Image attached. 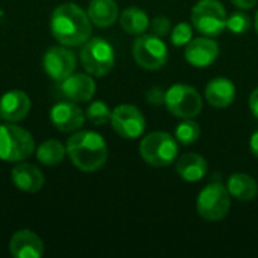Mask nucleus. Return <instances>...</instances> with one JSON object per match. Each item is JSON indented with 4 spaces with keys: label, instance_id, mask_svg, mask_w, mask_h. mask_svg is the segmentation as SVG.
I'll return each mask as SVG.
<instances>
[{
    "label": "nucleus",
    "instance_id": "obj_1",
    "mask_svg": "<svg viewBox=\"0 0 258 258\" xmlns=\"http://www.w3.org/2000/svg\"><path fill=\"white\" fill-rule=\"evenodd\" d=\"M53 36L67 47L83 45L92 35V23L88 14L76 3L59 5L50 17Z\"/></svg>",
    "mask_w": 258,
    "mask_h": 258
},
{
    "label": "nucleus",
    "instance_id": "obj_2",
    "mask_svg": "<svg viewBox=\"0 0 258 258\" xmlns=\"http://www.w3.org/2000/svg\"><path fill=\"white\" fill-rule=\"evenodd\" d=\"M67 154L73 165L83 172H95L107 160V144L100 133L82 130L67 141Z\"/></svg>",
    "mask_w": 258,
    "mask_h": 258
},
{
    "label": "nucleus",
    "instance_id": "obj_3",
    "mask_svg": "<svg viewBox=\"0 0 258 258\" xmlns=\"http://www.w3.org/2000/svg\"><path fill=\"white\" fill-rule=\"evenodd\" d=\"M35 151L32 135L15 122L0 124V159L3 162H23Z\"/></svg>",
    "mask_w": 258,
    "mask_h": 258
},
{
    "label": "nucleus",
    "instance_id": "obj_4",
    "mask_svg": "<svg viewBox=\"0 0 258 258\" xmlns=\"http://www.w3.org/2000/svg\"><path fill=\"white\" fill-rule=\"evenodd\" d=\"M139 153L145 163L154 168H165L175 162L178 144L175 136L166 132H153L141 141Z\"/></svg>",
    "mask_w": 258,
    "mask_h": 258
},
{
    "label": "nucleus",
    "instance_id": "obj_5",
    "mask_svg": "<svg viewBox=\"0 0 258 258\" xmlns=\"http://www.w3.org/2000/svg\"><path fill=\"white\" fill-rule=\"evenodd\" d=\"M231 207V195L222 183H210L197 197V213L207 222L222 221Z\"/></svg>",
    "mask_w": 258,
    "mask_h": 258
},
{
    "label": "nucleus",
    "instance_id": "obj_6",
    "mask_svg": "<svg viewBox=\"0 0 258 258\" xmlns=\"http://www.w3.org/2000/svg\"><path fill=\"white\" fill-rule=\"evenodd\" d=\"M80 62L88 74L103 77L115 65V50L104 38H89L80 50Z\"/></svg>",
    "mask_w": 258,
    "mask_h": 258
},
{
    "label": "nucleus",
    "instance_id": "obj_7",
    "mask_svg": "<svg viewBox=\"0 0 258 258\" xmlns=\"http://www.w3.org/2000/svg\"><path fill=\"white\" fill-rule=\"evenodd\" d=\"M192 26L204 36H219L227 29V11L218 0H200L190 12Z\"/></svg>",
    "mask_w": 258,
    "mask_h": 258
},
{
    "label": "nucleus",
    "instance_id": "obj_8",
    "mask_svg": "<svg viewBox=\"0 0 258 258\" xmlns=\"http://www.w3.org/2000/svg\"><path fill=\"white\" fill-rule=\"evenodd\" d=\"M165 106L177 118H195L203 110V100L200 92L184 83L172 85L165 92Z\"/></svg>",
    "mask_w": 258,
    "mask_h": 258
},
{
    "label": "nucleus",
    "instance_id": "obj_9",
    "mask_svg": "<svg viewBox=\"0 0 258 258\" xmlns=\"http://www.w3.org/2000/svg\"><path fill=\"white\" fill-rule=\"evenodd\" d=\"M133 57L136 63L148 71L160 70L168 62V47L160 36L153 35H139L132 47Z\"/></svg>",
    "mask_w": 258,
    "mask_h": 258
},
{
    "label": "nucleus",
    "instance_id": "obj_10",
    "mask_svg": "<svg viewBox=\"0 0 258 258\" xmlns=\"http://www.w3.org/2000/svg\"><path fill=\"white\" fill-rule=\"evenodd\" d=\"M112 128L122 139H138L144 135L147 121L144 113L133 104H119L112 110Z\"/></svg>",
    "mask_w": 258,
    "mask_h": 258
},
{
    "label": "nucleus",
    "instance_id": "obj_11",
    "mask_svg": "<svg viewBox=\"0 0 258 258\" xmlns=\"http://www.w3.org/2000/svg\"><path fill=\"white\" fill-rule=\"evenodd\" d=\"M76 62L77 60L74 53L70 48H67V45L50 47L42 57L44 71L48 74V77H51L59 83L74 73Z\"/></svg>",
    "mask_w": 258,
    "mask_h": 258
},
{
    "label": "nucleus",
    "instance_id": "obj_12",
    "mask_svg": "<svg viewBox=\"0 0 258 258\" xmlns=\"http://www.w3.org/2000/svg\"><path fill=\"white\" fill-rule=\"evenodd\" d=\"M50 121L59 132H77L85 124V113L74 101H59L50 109Z\"/></svg>",
    "mask_w": 258,
    "mask_h": 258
},
{
    "label": "nucleus",
    "instance_id": "obj_13",
    "mask_svg": "<svg viewBox=\"0 0 258 258\" xmlns=\"http://www.w3.org/2000/svg\"><path fill=\"white\" fill-rule=\"evenodd\" d=\"M59 89L67 100L74 103H86L91 101L92 97L95 95L97 85L91 74L73 73L70 77L59 83Z\"/></svg>",
    "mask_w": 258,
    "mask_h": 258
},
{
    "label": "nucleus",
    "instance_id": "obj_14",
    "mask_svg": "<svg viewBox=\"0 0 258 258\" xmlns=\"http://www.w3.org/2000/svg\"><path fill=\"white\" fill-rule=\"evenodd\" d=\"M219 56V45L210 36L192 38L184 50V59L197 68H206L212 65Z\"/></svg>",
    "mask_w": 258,
    "mask_h": 258
},
{
    "label": "nucleus",
    "instance_id": "obj_15",
    "mask_svg": "<svg viewBox=\"0 0 258 258\" xmlns=\"http://www.w3.org/2000/svg\"><path fill=\"white\" fill-rule=\"evenodd\" d=\"M9 252L14 258H41L44 243L32 230H18L9 240Z\"/></svg>",
    "mask_w": 258,
    "mask_h": 258
},
{
    "label": "nucleus",
    "instance_id": "obj_16",
    "mask_svg": "<svg viewBox=\"0 0 258 258\" xmlns=\"http://www.w3.org/2000/svg\"><path fill=\"white\" fill-rule=\"evenodd\" d=\"M30 112V98L20 89L8 91L0 98V116L6 122L23 121Z\"/></svg>",
    "mask_w": 258,
    "mask_h": 258
},
{
    "label": "nucleus",
    "instance_id": "obj_17",
    "mask_svg": "<svg viewBox=\"0 0 258 258\" xmlns=\"http://www.w3.org/2000/svg\"><path fill=\"white\" fill-rule=\"evenodd\" d=\"M11 180L18 190L27 192V194L39 192L45 183L42 171L32 163L15 165L11 172Z\"/></svg>",
    "mask_w": 258,
    "mask_h": 258
},
{
    "label": "nucleus",
    "instance_id": "obj_18",
    "mask_svg": "<svg viewBox=\"0 0 258 258\" xmlns=\"http://www.w3.org/2000/svg\"><path fill=\"white\" fill-rule=\"evenodd\" d=\"M236 98V85L227 77H215L206 86V100L210 106L224 109L233 104Z\"/></svg>",
    "mask_w": 258,
    "mask_h": 258
},
{
    "label": "nucleus",
    "instance_id": "obj_19",
    "mask_svg": "<svg viewBox=\"0 0 258 258\" xmlns=\"http://www.w3.org/2000/svg\"><path fill=\"white\" fill-rule=\"evenodd\" d=\"M177 174L189 183H195L203 180L209 172L207 160L198 153H186L175 163Z\"/></svg>",
    "mask_w": 258,
    "mask_h": 258
},
{
    "label": "nucleus",
    "instance_id": "obj_20",
    "mask_svg": "<svg viewBox=\"0 0 258 258\" xmlns=\"http://www.w3.org/2000/svg\"><path fill=\"white\" fill-rule=\"evenodd\" d=\"M86 14L91 23L97 27H109L119 17L118 5L115 0H91Z\"/></svg>",
    "mask_w": 258,
    "mask_h": 258
},
{
    "label": "nucleus",
    "instance_id": "obj_21",
    "mask_svg": "<svg viewBox=\"0 0 258 258\" xmlns=\"http://www.w3.org/2000/svg\"><path fill=\"white\" fill-rule=\"evenodd\" d=\"M227 189L234 200L245 201V203L255 200L258 195L257 181L251 175L243 174V172H236L230 175Z\"/></svg>",
    "mask_w": 258,
    "mask_h": 258
},
{
    "label": "nucleus",
    "instance_id": "obj_22",
    "mask_svg": "<svg viewBox=\"0 0 258 258\" xmlns=\"http://www.w3.org/2000/svg\"><path fill=\"white\" fill-rule=\"evenodd\" d=\"M119 24L128 35H142L150 27V18L145 11L139 8H127L119 15Z\"/></svg>",
    "mask_w": 258,
    "mask_h": 258
},
{
    "label": "nucleus",
    "instance_id": "obj_23",
    "mask_svg": "<svg viewBox=\"0 0 258 258\" xmlns=\"http://www.w3.org/2000/svg\"><path fill=\"white\" fill-rule=\"evenodd\" d=\"M67 148L56 139H48L36 148V159L45 166H57L63 162Z\"/></svg>",
    "mask_w": 258,
    "mask_h": 258
},
{
    "label": "nucleus",
    "instance_id": "obj_24",
    "mask_svg": "<svg viewBox=\"0 0 258 258\" xmlns=\"http://www.w3.org/2000/svg\"><path fill=\"white\" fill-rule=\"evenodd\" d=\"M201 135V128L198 125V122L192 121V118L183 119L177 127H175V139L177 142H180L181 145H192L200 139Z\"/></svg>",
    "mask_w": 258,
    "mask_h": 258
},
{
    "label": "nucleus",
    "instance_id": "obj_25",
    "mask_svg": "<svg viewBox=\"0 0 258 258\" xmlns=\"http://www.w3.org/2000/svg\"><path fill=\"white\" fill-rule=\"evenodd\" d=\"M86 116L88 119L94 124V125H104L107 122H110V116H112V110L110 107L101 101V100H97V101H92L88 109H86Z\"/></svg>",
    "mask_w": 258,
    "mask_h": 258
},
{
    "label": "nucleus",
    "instance_id": "obj_26",
    "mask_svg": "<svg viewBox=\"0 0 258 258\" xmlns=\"http://www.w3.org/2000/svg\"><path fill=\"white\" fill-rule=\"evenodd\" d=\"M251 27V18L245 12H234L227 17V29L234 35L246 33Z\"/></svg>",
    "mask_w": 258,
    "mask_h": 258
},
{
    "label": "nucleus",
    "instance_id": "obj_27",
    "mask_svg": "<svg viewBox=\"0 0 258 258\" xmlns=\"http://www.w3.org/2000/svg\"><path fill=\"white\" fill-rule=\"evenodd\" d=\"M192 35L194 29L189 23H178L177 26H174L171 32V42L175 47H186L192 39Z\"/></svg>",
    "mask_w": 258,
    "mask_h": 258
},
{
    "label": "nucleus",
    "instance_id": "obj_28",
    "mask_svg": "<svg viewBox=\"0 0 258 258\" xmlns=\"http://www.w3.org/2000/svg\"><path fill=\"white\" fill-rule=\"evenodd\" d=\"M151 30H153V33L156 36H160V38L166 36L171 32V21H169V18L165 17V15L154 17L153 21H151Z\"/></svg>",
    "mask_w": 258,
    "mask_h": 258
},
{
    "label": "nucleus",
    "instance_id": "obj_29",
    "mask_svg": "<svg viewBox=\"0 0 258 258\" xmlns=\"http://www.w3.org/2000/svg\"><path fill=\"white\" fill-rule=\"evenodd\" d=\"M145 98L150 104H154V106L165 104V91H162L160 88H151L145 94Z\"/></svg>",
    "mask_w": 258,
    "mask_h": 258
},
{
    "label": "nucleus",
    "instance_id": "obj_30",
    "mask_svg": "<svg viewBox=\"0 0 258 258\" xmlns=\"http://www.w3.org/2000/svg\"><path fill=\"white\" fill-rule=\"evenodd\" d=\"M249 109L252 112V115L258 118V86L252 91V94L249 95Z\"/></svg>",
    "mask_w": 258,
    "mask_h": 258
},
{
    "label": "nucleus",
    "instance_id": "obj_31",
    "mask_svg": "<svg viewBox=\"0 0 258 258\" xmlns=\"http://www.w3.org/2000/svg\"><path fill=\"white\" fill-rule=\"evenodd\" d=\"M231 3H233L234 6H237L239 9L246 11V9H252V8L255 6L257 0H231Z\"/></svg>",
    "mask_w": 258,
    "mask_h": 258
},
{
    "label": "nucleus",
    "instance_id": "obj_32",
    "mask_svg": "<svg viewBox=\"0 0 258 258\" xmlns=\"http://www.w3.org/2000/svg\"><path fill=\"white\" fill-rule=\"evenodd\" d=\"M249 147H251V151L252 154L258 159V130L251 136V141H249Z\"/></svg>",
    "mask_w": 258,
    "mask_h": 258
},
{
    "label": "nucleus",
    "instance_id": "obj_33",
    "mask_svg": "<svg viewBox=\"0 0 258 258\" xmlns=\"http://www.w3.org/2000/svg\"><path fill=\"white\" fill-rule=\"evenodd\" d=\"M255 30H257V33H258V11H257V14H255Z\"/></svg>",
    "mask_w": 258,
    "mask_h": 258
},
{
    "label": "nucleus",
    "instance_id": "obj_34",
    "mask_svg": "<svg viewBox=\"0 0 258 258\" xmlns=\"http://www.w3.org/2000/svg\"><path fill=\"white\" fill-rule=\"evenodd\" d=\"M0 119H2V116H0Z\"/></svg>",
    "mask_w": 258,
    "mask_h": 258
}]
</instances>
